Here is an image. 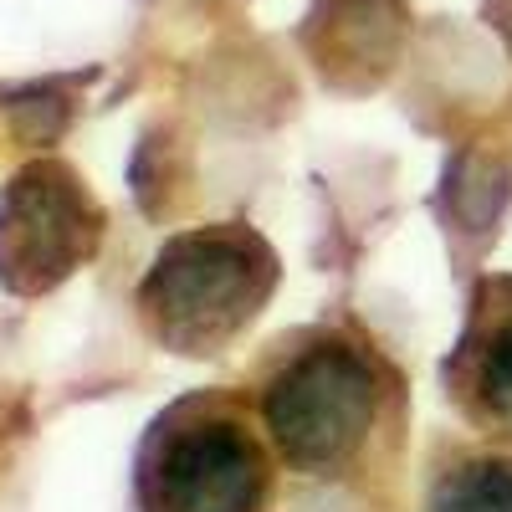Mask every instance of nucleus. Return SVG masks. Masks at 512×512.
Segmentation results:
<instances>
[{
    "label": "nucleus",
    "instance_id": "1",
    "mask_svg": "<svg viewBox=\"0 0 512 512\" xmlns=\"http://www.w3.org/2000/svg\"><path fill=\"white\" fill-rule=\"evenodd\" d=\"M272 287V256L246 231L175 236L144 282V313L164 344L205 354L262 308Z\"/></svg>",
    "mask_w": 512,
    "mask_h": 512
},
{
    "label": "nucleus",
    "instance_id": "6",
    "mask_svg": "<svg viewBox=\"0 0 512 512\" xmlns=\"http://www.w3.org/2000/svg\"><path fill=\"white\" fill-rule=\"evenodd\" d=\"M482 395H487L492 415L512 420V323L497 333V344L482 359Z\"/></svg>",
    "mask_w": 512,
    "mask_h": 512
},
{
    "label": "nucleus",
    "instance_id": "3",
    "mask_svg": "<svg viewBox=\"0 0 512 512\" xmlns=\"http://www.w3.org/2000/svg\"><path fill=\"white\" fill-rule=\"evenodd\" d=\"M374 374L354 349H313L297 359L267 395V425L287 461L333 466L344 461L374 420Z\"/></svg>",
    "mask_w": 512,
    "mask_h": 512
},
{
    "label": "nucleus",
    "instance_id": "4",
    "mask_svg": "<svg viewBox=\"0 0 512 512\" xmlns=\"http://www.w3.org/2000/svg\"><path fill=\"white\" fill-rule=\"evenodd\" d=\"M149 497L159 512H256L262 451L226 420L185 425L159 446Z\"/></svg>",
    "mask_w": 512,
    "mask_h": 512
},
{
    "label": "nucleus",
    "instance_id": "2",
    "mask_svg": "<svg viewBox=\"0 0 512 512\" xmlns=\"http://www.w3.org/2000/svg\"><path fill=\"white\" fill-rule=\"evenodd\" d=\"M98 205L67 164L41 159L0 195V282L11 292H47L72 277L98 246Z\"/></svg>",
    "mask_w": 512,
    "mask_h": 512
},
{
    "label": "nucleus",
    "instance_id": "5",
    "mask_svg": "<svg viewBox=\"0 0 512 512\" xmlns=\"http://www.w3.org/2000/svg\"><path fill=\"white\" fill-rule=\"evenodd\" d=\"M431 512H512V461H472L436 487Z\"/></svg>",
    "mask_w": 512,
    "mask_h": 512
}]
</instances>
